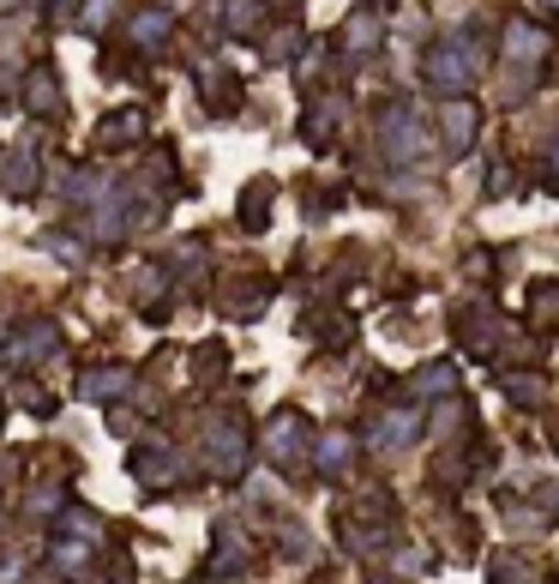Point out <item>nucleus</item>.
<instances>
[{
    "label": "nucleus",
    "instance_id": "f257e3e1",
    "mask_svg": "<svg viewBox=\"0 0 559 584\" xmlns=\"http://www.w3.org/2000/svg\"><path fill=\"white\" fill-rule=\"evenodd\" d=\"M379 139H385V157H391V163H415V157H427V145H434V139L422 133V121H415L410 103L391 109L385 126H379Z\"/></svg>",
    "mask_w": 559,
    "mask_h": 584
},
{
    "label": "nucleus",
    "instance_id": "f03ea898",
    "mask_svg": "<svg viewBox=\"0 0 559 584\" xmlns=\"http://www.w3.org/2000/svg\"><path fill=\"white\" fill-rule=\"evenodd\" d=\"M427 79H434L439 91H463V85H476V55H469L463 43L427 48Z\"/></svg>",
    "mask_w": 559,
    "mask_h": 584
},
{
    "label": "nucleus",
    "instance_id": "7ed1b4c3",
    "mask_svg": "<svg viewBox=\"0 0 559 584\" xmlns=\"http://www.w3.org/2000/svg\"><path fill=\"white\" fill-rule=\"evenodd\" d=\"M205 452L217 470H241V459H247V440H241V422H211L205 428Z\"/></svg>",
    "mask_w": 559,
    "mask_h": 584
},
{
    "label": "nucleus",
    "instance_id": "20e7f679",
    "mask_svg": "<svg viewBox=\"0 0 559 584\" xmlns=\"http://www.w3.org/2000/svg\"><path fill=\"white\" fill-rule=\"evenodd\" d=\"M301 452H308V422H301V416H277V428H271V459L289 464V459H301Z\"/></svg>",
    "mask_w": 559,
    "mask_h": 584
},
{
    "label": "nucleus",
    "instance_id": "39448f33",
    "mask_svg": "<svg viewBox=\"0 0 559 584\" xmlns=\"http://www.w3.org/2000/svg\"><path fill=\"white\" fill-rule=\"evenodd\" d=\"M133 470H138V482H169V476H175V452H169V447H157V440H150V447H138Z\"/></svg>",
    "mask_w": 559,
    "mask_h": 584
},
{
    "label": "nucleus",
    "instance_id": "423d86ee",
    "mask_svg": "<svg viewBox=\"0 0 559 584\" xmlns=\"http://www.w3.org/2000/svg\"><path fill=\"white\" fill-rule=\"evenodd\" d=\"M410 440H415V416H379V428H373V447L379 452H398V447H410Z\"/></svg>",
    "mask_w": 559,
    "mask_h": 584
},
{
    "label": "nucleus",
    "instance_id": "0eeeda50",
    "mask_svg": "<svg viewBox=\"0 0 559 584\" xmlns=\"http://www.w3.org/2000/svg\"><path fill=\"white\" fill-rule=\"evenodd\" d=\"M505 55H512V60H541V55H548V36L529 31V24H512V43H505Z\"/></svg>",
    "mask_w": 559,
    "mask_h": 584
},
{
    "label": "nucleus",
    "instance_id": "6e6552de",
    "mask_svg": "<svg viewBox=\"0 0 559 584\" xmlns=\"http://www.w3.org/2000/svg\"><path fill=\"white\" fill-rule=\"evenodd\" d=\"M469 133H476V109H469V103H446V145L463 151Z\"/></svg>",
    "mask_w": 559,
    "mask_h": 584
},
{
    "label": "nucleus",
    "instance_id": "1a4fd4ad",
    "mask_svg": "<svg viewBox=\"0 0 559 584\" xmlns=\"http://www.w3.org/2000/svg\"><path fill=\"white\" fill-rule=\"evenodd\" d=\"M126 386H133V379H126L121 367H103V374H85L79 392H85V398H121Z\"/></svg>",
    "mask_w": 559,
    "mask_h": 584
},
{
    "label": "nucleus",
    "instance_id": "9d476101",
    "mask_svg": "<svg viewBox=\"0 0 559 584\" xmlns=\"http://www.w3.org/2000/svg\"><path fill=\"white\" fill-rule=\"evenodd\" d=\"M138 126H145V115H138V109H121V115H109V121H103V139H109V145H126V139H133Z\"/></svg>",
    "mask_w": 559,
    "mask_h": 584
},
{
    "label": "nucleus",
    "instance_id": "9b49d317",
    "mask_svg": "<svg viewBox=\"0 0 559 584\" xmlns=\"http://www.w3.org/2000/svg\"><path fill=\"white\" fill-rule=\"evenodd\" d=\"M163 31H169V12H138V19H133L138 43H163Z\"/></svg>",
    "mask_w": 559,
    "mask_h": 584
},
{
    "label": "nucleus",
    "instance_id": "f8f14e48",
    "mask_svg": "<svg viewBox=\"0 0 559 584\" xmlns=\"http://www.w3.org/2000/svg\"><path fill=\"white\" fill-rule=\"evenodd\" d=\"M55 103H60L55 79H48V73H36V79H31V109H36V115H43V109H55Z\"/></svg>",
    "mask_w": 559,
    "mask_h": 584
},
{
    "label": "nucleus",
    "instance_id": "ddd939ff",
    "mask_svg": "<svg viewBox=\"0 0 559 584\" xmlns=\"http://www.w3.org/2000/svg\"><path fill=\"white\" fill-rule=\"evenodd\" d=\"M373 19H367V12H361V19H349V48H373Z\"/></svg>",
    "mask_w": 559,
    "mask_h": 584
},
{
    "label": "nucleus",
    "instance_id": "4468645a",
    "mask_svg": "<svg viewBox=\"0 0 559 584\" xmlns=\"http://www.w3.org/2000/svg\"><path fill=\"white\" fill-rule=\"evenodd\" d=\"M265 206H271V187H253V199H247V223H253V230H259V223H265Z\"/></svg>",
    "mask_w": 559,
    "mask_h": 584
},
{
    "label": "nucleus",
    "instance_id": "2eb2a0df",
    "mask_svg": "<svg viewBox=\"0 0 559 584\" xmlns=\"http://www.w3.org/2000/svg\"><path fill=\"white\" fill-rule=\"evenodd\" d=\"M415 386H422V392H451V367H427Z\"/></svg>",
    "mask_w": 559,
    "mask_h": 584
},
{
    "label": "nucleus",
    "instance_id": "dca6fc26",
    "mask_svg": "<svg viewBox=\"0 0 559 584\" xmlns=\"http://www.w3.org/2000/svg\"><path fill=\"white\" fill-rule=\"evenodd\" d=\"M343 452H349V447H343V440H325V452H320V464H343Z\"/></svg>",
    "mask_w": 559,
    "mask_h": 584
},
{
    "label": "nucleus",
    "instance_id": "f3484780",
    "mask_svg": "<svg viewBox=\"0 0 559 584\" xmlns=\"http://www.w3.org/2000/svg\"><path fill=\"white\" fill-rule=\"evenodd\" d=\"M0 7H19V0H0Z\"/></svg>",
    "mask_w": 559,
    "mask_h": 584
}]
</instances>
